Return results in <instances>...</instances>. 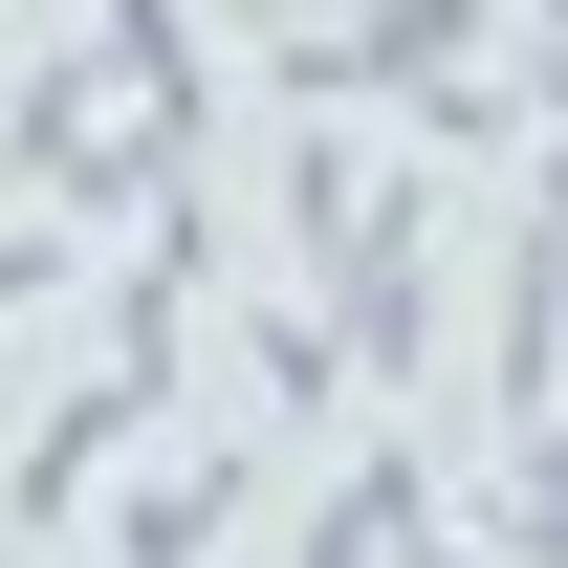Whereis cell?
Wrapping results in <instances>:
<instances>
[{
  "label": "cell",
  "instance_id": "6da1fadb",
  "mask_svg": "<svg viewBox=\"0 0 568 568\" xmlns=\"http://www.w3.org/2000/svg\"><path fill=\"white\" fill-rule=\"evenodd\" d=\"M153 372H175V328H153V306H132V351L88 372V394H67V416H44V437H22V525H67V503H88V481H110V459H132V437H153Z\"/></svg>",
  "mask_w": 568,
  "mask_h": 568
},
{
  "label": "cell",
  "instance_id": "7a4b0ae2",
  "mask_svg": "<svg viewBox=\"0 0 568 568\" xmlns=\"http://www.w3.org/2000/svg\"><path fill=\"white\" fill-rule=\"evenodd\" d=\"M416 525H437V481H416V459H351V481L306 503V547H284V568H416Z\"/></svg>",
  "mask_w": 568,
  "mask_h": 568
},
{
  "label": "cell",
  "instance_id": "3957f363",
  "mask_svg": "<svg viewBox=\"0 0 568 568\" xmlns=\"http://www.w3.org/2000/svg\"><path fill=\"white\" fill-rule=\"evenodd\" d=\"M219 525H241V459H153L110 503V568H219Z\"/></svg>",
  "mask_w": 568,
  "mask_h": 568
},
{
  "label": "cell",
  "instance_id": "277c9868",
  "mask_svg": "<svg viewBox=\"0 0 568 568\" xmlns=\"http://www.w3.org/2000/svg\"><path fill=\"white\" fill-rule=\"evenodd\" d=\"M481 547H503V568H568V416H525V437H503V481H481Z\"/></svg>",
  "mask_w": 568,
  "mask_h": 568
}]
</instances>
